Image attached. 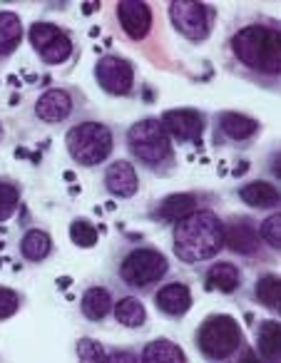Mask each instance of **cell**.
Here are the masks:
<instances>
[{"instance_id":"6da1fadb","label":"cell","mask_w":281,"mask_h":363,"mask_svg":"<svg viewBox=\"0 0 281 363\" xmlns=\"http://www.w3.org/2000/svg\"><path fill=\"white\" fill-rule=\"evenodd\" d=\"M224 249V222L211 209H194L172 229V252L182 264L209 262Z\"/></svg>"},{"instance_id":"7a4b0ae2","label":"cell","mask_w":281,"mask_h":363,"mask_svg":"<svg viewBox=\"0 0 281 363\" xmlns=\"http://www.w3.org/2000/svg\"><path fill=\"white\" fill-rule=\"evenodd\" d=\"M281 35L279 28L269 23H249L231 35L229 48L234 60L244 70L261 77L281 75Z\"/></svg>"},{"instance_id":"3957f363","label":"cell","mask_w":281,"mask_h":363,"mask_svg":"<svg viewBox=\"0 0 281 363\" xmlns=\"http://www.w3.org/2000/svg\"><path fill=\"white\" fill-rule=\"evenodd\" d=\"M127 150L142 167L152 172H167L175 164L172 140L162 127L160 117H145V120L132 122L127 130Z\"/></svg>"},{"instance_id":"277c9868","label":"cell","mask_w":281,"mask_h":363,"mask_svg":"<svg viewBox=\"0 0 281 363\" xmlns=\"http://www.w3.org/2000/svg\"><path fill=\"white\" fill-rule=\"evenodd\" d=\"M244 328L231 313H209L194 333V346L209 361H229L244 348Z\"/></svg>"},{"instance_id":"5b68a950","label":"cell","mask_w":281,"mask_h":363,"mask_svg":"<svg viewBox=\"0 0 281 363\" xmlns=\"http://www.w3.org/2000/svg\"><path fill=\"white\" fill-rule=\"evenodd\" d=\"M65 147L72 162H77L80 167H100L112 157L115 137H112V130L105 122L85 120L67 130Z\"/></svg>"},{"instance_id":"8992f818","label":"cell","mask_w":281,"mask_h":363,"mask_svg":"<svg viewBox=\"0 0 281 363\" xmlns=\"http://www.w3.org/2000/svg\"><path fill=\"white\" fill-rule=\"evenodd\" d=\"M120 281L132 291H147L170 274V262L155 247H137L127 252L117 264Z\"/></svg>"},{"instance_id":"52a82bcc","label":"cell","mask_w":281,"mask_h":363,"mask_svg":"<svg viewBox=\"0 0 281 363\" xmlns=\"http://www.w3.org/2000/svg\"><path fill=\"white\" fill-rule=\"evenodd\" d=\"M216 11L206 3L197 0H172L170 21L175 30L189 43H204L214 30Z\"/></svg>"},{"instance_id":"ba28073f","label":"cell","mask_w":281,"mask_h":363,"mask_svg":"<svg viewBox=\"0 0 281 363\" xmlns=\"http://www.w3.org/2000/svg\"><path fill=\"white\" fill-rule=\"evenodd\" d=\"M28 43L33 45L35 55L40 57L45 65H65L75 52V43L72 38L62 30L60 26L48 21H35L28 30Z\"/></svg>"},{"instance_id":"9c48e42d","label":"cell","mask_w":281,"mask_h":363,"mask_svg":"<svg viewBox=\"0 0 281 363\" xmlns=\"http://www.w3.org/2000/svg\"><path fill=\"white\" fill-rule=\"evenodd\" d=\"M95 82L100 90L115 97H127L135 90V65L122 55H102L95 62Z\"/></svg>"},{"instance_id":"30bf717a","label":"cell","mask_w":281,"mask_h":363,"mask_svg":"<svg viewBox=\"0 0 281 363\" xmlns=\"http://www.w3.org/2000/svg\"><path fill=\"white\" fill-rule=\"evenodd\" d=\"M162 127L177 145H199L206 130V115L194 107H172L160 117Z\"/></svg>"},{"instance_id":"8fae6325","label":"cell","mask_w":281,"mask_h":363,"mask_svg":"<svg viewBox=\"0 0 281 363\" xmlns=\"http://www.w3.org/2000/svg\"><path fill=\"white\" fill-rule=\"evenodd\" d=\"M224 247L239 257H256L261 249L259 229L251 217H231L224 224Z\"/></svg>"},{"instance_id":"7c38bea8","label":"cell","mask_w":281,"mask_h":363,"mask_svg":"<svg viewBox=\"0 0 281 363\" xmlns=\"http://www.w3.org/2000/svg\"><path fill=\"white\" fill-rule=\"evenodd\" d=\"M117 21L130 40L140 43L152 30V8L142 0H122L117 3Z\"/></svg>"},{"instance_id":"4fadbf2b","label":"cell","mask_w":281,"mask_h":363,"mask_svg":"<svg viewBox=\"0 0 281 363\" xmlns=\"http://www.w3.org/2000/svg\"><path fill=\"white\" fill-rule=\"evenodd\" d=\"M75 110V100L62 87H50L35 100V117L45 125H60Z\"/></svg>"},{"instance_id":"5bb4252c","label":"cell","mask_w":281,"mask_h":363,"mask_svg":"<svg viewBox=\"0 0 281 363\" xmlns=\"http://www.w3.org/2000/svg\"><path fill=\"white\" fill-rule=\"evenodd\" d=\"M102 182H105L107 192L117 199H132L137 192H140V177H137L132 162H127V160L110 162Z\"/></svg>"},{"instance_id":"9a60e30c","label":"cell","mask_w":281,"mask_h":363,"mask_svg":"<svg viewBox=\"0 0 281 363\" xmlns=\"http://www.w3.org/2000/svg\"><path fill=\"white\" fill-rule=\"evenodd\" d=\"M194 298H192V289L184 281H167L157 289L155 294V306L160 313L170 318H182L192 308Z\"/></svg>"},{"instance_id":"2e32d148","label":"cell","mask_w":281,"mask_h":363,"mask_svg":"<svg viewBox=\"0 0 281 363\" xmlns=\"http://www.w3.org/2000/svg\"><path fill=\"white\" fill-rule=\"evenodd\" d=\"M261 132V122L244 112L224 110L216 115V137H224L229 142H249Z\"/></svg>"},{"instance_id":"e0dca14e","label":"cell","mask_w":281,"mask_h":363,"mask_svg":"<svg viewBox=\"0 0 281 363\" xmlns=\"http://www.w3.org/2000/svg\"><path fill=\"white\" fill-rule=\"evenodd\" d=\"M197 207V194L192 192H177V194H170L165 197L162 202H157V207L150 212L152 222L157 224H177L180 219L189 217Z\"/></svg>"},{"instance_id":"ac0fdd59","label":"cell","mask_w":281,"mask_h":363,"mask_svg":"<svg viewBox=\"0 0 281 363\" xmlns=\"http://www.w3.org/2000/svg\"><path fill=\"white\" fill-rule=\"evenodd\" d=\"M239 199L251 209H259V212H276L281 204L279 187L264 179H251L239 187Z\"/></svg>"},{"instance_id":"d6986e66","label":"cell","mask_w":281,"mask_h":363,"mask_svg":"<svg viewBox=\"0 0 281 363\" xmlns=\"http://www.w3.org/2000/svg\"><path fill=\"white\" fill-rule=\"evenodd\" d=\"M244 284V274L234 262H214L204 274V286L209 291L219 294H234Z\"/></svg>"},{"instance_id":"ffe728a7","label":"cell","mask_w":281,"mask_h":363,"mask_svg":"<svg viewBox=\"0 0 281 363\" xmlns=\"http://www.w3.org/2000/svg\"><path fill=\"white\" fill-rule=\"evenodd\" d=\"M112 303H115V298H112L110 289L90 286V289H85V294L80 296V311L87 321L100 323L112 313Z\"/></svg>"},{"instance_id":"44dd1931","label":"cell","mask_w":281,"mask_h":363,"mask_svg":"<svg viewBox=\"0 0 281 363\" xmlns=\"http://www.w3.org/2000/svg\"><path fill=\"white\" fill-rule=\"evenodd\" d=\"M256 356L261 361H279L281 356V323L276 318H264L256 326Z\"/></svg>"},{"instance_id":"7402d4cb","label":"cell","mask_w":281,"mask_h":363,"mask_svg":"<svg viewBox=\"0 0 281 363\" xmlns=\"http://www.w3.org/2000/svg\"><path fill=\"white\" fill-rule=\"evenodd\" d=\"M140 363H187V353L175 341L160 336L140 351Z\"/></svg>"},{"instance_id":"603a6c76","label":"cell","mask_w":281,"mask_h":363,"mask_svg":"<svg viewBox=\"0 0 281 363\" xmlns=\"http://www.w3.org/2000/svg\"><path fill=\"white\" fill-rule=\"evenodd\" d=\"M53 254V237L45 229H28L21 237V257L31 264L45 262Z\"/></svg>"},{"instance_id":"cb8c5ba5","label":"cell","mask_w":281,"mask_h":363,"mask_svg":"<svg viewBox=\"0 0 281 363\" xmlns=\"http://www.w3.org/2000/svg\"><path fill=\"white\" fill-rule=\"evenodd\" d=\"M23 43V21L18 13L0 11V57H11Z\"/></svg>"},{"instance_id":"d4e9b609","label":"cell","mask_w":281,"mask_h":363,"mask_svg":"<svg viewBox=\"0 0 281 363\" xmlns=\"http://www.w3.org/2000/svg\"><path fill=\"white\" fill-rule=\"evenodd\" d=\"M112 316L125 328H142L147 323V308L137 296H120L112 303Z\"/></svg>"},{"instance_id":"484cf974","label":"cell","mask_w":281,"mask_h":363,"mask_svg":"<svg viewBox=\"0 0 281 363\" xmlns=\"http://www.w3.org/2000/svg\"><path fill=\"white\" fill-rule=\"evenodd\" d=\"M254 298L271 313L281 311V279L276 274H261L254 284Z\"/></svg>"},{"instance_id":"4316f807","label":"cell","mask_w":281,"mask_h":363,"mask_svg":"<svg viewBox=\"0 0 281 363\" xmlns=\"http://www.w3.org/2000/svg\"><path fill=\"white\" fill-rule=\"evenodd\" d=\"M97 239H100V234H97V227L90 222V219H72L70 224V242L75 244V247L80 249H92L97 244Z\"/></svg>"},{"instance_id":"83f0119b","label":"cell","mask_w":281,"mask_h":363,"mask_svg":"<svg viewBox=\"0 0 281 363\" xmlns=\"http://www.w3.org/2000/svg\"><path fill=\"white\" fill-rule=\"evenodd\" d=\"M21 207V187L8 179H0V224L8 222Z\"/></svg>"},{"instance_id":"f1b7e54d","label":"cell","mask_w":281,"mask_h":363,"mask_svg":"<svg viewBox=\"0 0 281 363\" xmlns=\"http://www.w3.org/2000/svg\"><path fill=\"white\" fill-rule=\"evenodd\" d=\"M259 239L266 244L269 249L279 252L281 249V212H274L261 222L259 227Z\"/></svg>"},{"instance_id":"f546056e","label":"cell","mask_w":281,"mask_h":363,"mask_svg":"<svg viewBox=\"0 0 281 363\" xmlns=\"http://www.w3.org/2000/svg\"><path fill=\"white\" fill-rule=\"evenodd\" d=\"M75 353L85 363H107V348L95 338H80L75 343Z\"/></svg>"},{"instance_id":"4dcf8cb0","label":"cell","mask_w":281,"mask_h":363,"mask_svg":"<svg viewBox=\"0 0 281 363\" xmlns=\"http://www.w3.org/2000/svg\"><path fill=\"white\" fill-rule=\"evenodd\" d=\"M21 294L16 289H8V286H0V321H8L13 318L18 311H21Z\"/></svg>"},{"instance_id":"1f68e13d","label":"cell","mask_w":281,"mask_h":363,"mask_svg":"<svg viewBox=\"0 0 281 363\" xmlns=\"http://www.w3.org/2000/svg\"><path fill=\"white\" fill-rule=\"evenodd\" d=\"M3 135H6V127H3V122H0V140H3Z\"/></svg>"}]
</instances>
